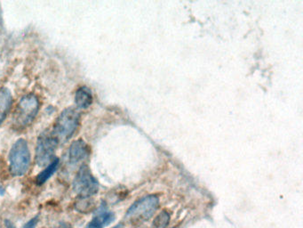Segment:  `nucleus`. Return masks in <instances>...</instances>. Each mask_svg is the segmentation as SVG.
<instances>
[{
	"label": "nucleus",
	"mask_w": 303,
	"mask_h": 228,
	"mask_svg": "<svg viewBox=\"0 0 303 228\" xmlns=\"http://www.w3.org/2000/svg\"><path fill=\"white\" fill-rule=\"evenodd\" d=\"M73 190L82 198H89L99 191V183L87 165H82L76 175L73 181Z\"/></svg>",
	"instance_id": "6"
},
{
	"label": "nucleus",
	"mask_w": 303,
	"mask_h": 228,
	"mask_svg": "<svg viewBox=\"0 0 303 228\" xmlns=\"http://www.w3.org/2000/svg\"><path fill=\"white\" fill-rule=\"evenodd\" d=\"M13 103V98L10 91L6 87L0 88V125L7 118Z\"/></svg>",
	"instance_id": "8"
},
{
	"label": "nucleus",
	"mask_w": 303,
	"mask_h": 228,
	"mask_svg": "<svg viewBox=\"0 0 303 228\" xmlns=\"http://www.w3.org/2000/svg\"><path fill=\"white\" fill-rule=\"evenodd\" d=\"M79 120L80 114L77 109L67 108L57 118L53 127V134L59 141H68L78 128Z\"/></svg>",
	"instance_id": "3"
},
{
	"label": "nucleus",
	"mask_w": 303,
	"mask_h": 228,
	"mask_svg": "<svg viewBox=\"0 0 303 228\" xmlns=\"http://www.w3.org/2000/svg\"><path fill=\"white\" fill-rule=\"evenodd\" d=\"M59 140L53 131H45L40 135L36 146V161L40 167L47 166L53 161Z\"/></svg>",
	"instance_id": "5"
},
{
	"label": "nucleus",
	"mask_w": 303,
	"mask_h": 228,
	"mask_svg": "<svg viewBox=\"0 0 303 228\" xmlns=\"http://www.w3.org/2000/svg\"><path fill=\"white\" fill-rule=\"evenodd\" d=\"M89 155V148L87 143L82 139H78L73 142L69 150V159L70 163H78L80 161L86 160Z\"/></svg>",
	"instance_id": "7"
},
{
	"label": "nucleus",
	"mask_w": 303,
	"mask_h": 228,
	"mask_svg": "<svg viewBox=\"0 0 303 228\" xmlns=\"http://www.w3.org/2000/svg\"><path fill=\"white\" fill-rule=\"evenodd\" d=\"M113 228H124V225L123 224H118V225H116V226Z\"/></svg>",
	"instance_id": "15"
},
{
	"label": "nucleus",
	"mask_w": 303,
	"mask_h": 228,
	"mask_svg": "<svg viewBox=\"0 0 303 228\" xmlns=\"http://www.w3.org/2000/svg\"><path fill=\"white\" fill-rule=\"evenodd\" d=\"M30 153L26 140L21 138L11 148L9 153V166L11 174L21 177L26 174L30 168Z\"/></svg>",
	"instance_id": "4"
},
{
	"label": "nucleus",
	"mask_w": 303,
	"mask_h": 228,
	"mask_svg": "<svg viewBox=\"0 0 303 228\" xmlns=\"http://www.w3.org/2000/svg\"><path fill=\"white\" fill-rule=\"evenodd\" d=\"M39 109V102L34 94L24 96L21 99L13 114V127L24 129L33 121Z\"/></svg>",
	"instance_id": "1"
},
{
	"label": "nucleus",
	"mask_w": 303,
	"mask_h": 228,
	"mask_svg": "<svg viewBox=\"0 0 303 228\" xmlns=\"http://www.w3.org/2000/svg\"><path fill=\"white\" fill-rule=\"evenodd\" d=\"M159 206V199L156 195H148L134 202L127 211L126 219L132 224H139L149 220Z\"/></svg>",
	"instance_id": "2"
},
{
	"label": "nucleus",
	"mask_w": 303,
	"mask_h": 228,
	"mask_svg": "<svg viewBox=\"0 0 303 228\" xmlns=\"http://www.w3.org/2000/svg\"><path fill=\"white\" fill-rule=\"evenodd\" d=\"M86 228H98L96 226H94V225H92V224H89V225H87V227Z\"/></svg>",
	"instance_id": "16"
},
{
	"label": "nucleus",
	"mask_w": 303,
	"mask_h": 228,
	"mask_svg": "<svg viewBox=\"0 0 303 228\" xmlns=\"http://www.w3.org/2000/svg\"><path fill=\"white\" fill-rule=\"evenodd\" d=\"M115 219V215L112 212L107 211L106 208L102 207L99 210L93 220L91 222L92 225L98 228H104V226L110 225Z\"/></svg>",
	"instance_id": "9"
},
{
	"label": "nucleus",
	"mask_w": 303,
	"mask_h": 228,
	"mask_svg": "<svg viewBox=\"0 0 303 228\" xmlns=\"http://www.w3.org/2000/svg\"><path fill=\"white\" fill-rule=\"evenodd\" d=\"M169 219H170V217H169L168 213L163 212L162 213H160L157 218H155L151 228H166L169 223Z\"/></svg>",
	"instance_id": "12"
},
{
	"label": "nucleus",
	"mask_w": 303,
	"mask_h": 228,
	"mask_svg": "<svg viewBox=\"0 0 303 228\" xmlns=\"http://www.w3.org/2000/svg\"><path fill=\"white\" fill-rule=\"evenodd\" d=\"M75 208L77 212L86 213L90 211L91 203L88 201V198H82L80 197L79 201H77L75 204Z\"/></svg>",
	"instance_id": "13"
},
{
	"label": "nucleus",
	"mask_w": 303,
	"mask_h": 228,
	"mask_svg": "<svg viewBox=\"0 0 303 228\" xmlns=\"http://www.w3.org/2000/svg\"><path fill=\"white\" fill-rule=\"evenodd\" d=\"M58 167H59V159L54 158L50 164L47 165V168L37 175L36 178V183L37 185H43L44 183H46L55 173Z\"/></svg>",
	"instance_id": "11"
},
{
	"label": "nucleus",
	"mask_w": 303,
	"mask_h": 228,
	"mask_svg": "<svg viewBox=\"0 0 303 228\" xmlns=\"http://www.w3.org/2000/svg\"><path fill=\"white\" fill-rule=\"evenodd\" d=\"M75 102L80 109H87L93 103V94L87 87L78 88L75 96Z\"/></svg>",
	"instance_id": "10"
},
{
	"label": "nucleus",
	"mask_w": 303,
	"mask_h": 228,
	"mask_svg": "<svg viewBox=\"0 0 303 228\" xmlns=\"http://www.w3.org/2000/svg\"><path fill=\"white\" fill-rule=\"evenodd\" d=\"M38 223V218H34L30 219V221L27 222L23 228H35Z\"/></svg>",
	"instance_id": "14"
}]
</instances>
